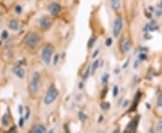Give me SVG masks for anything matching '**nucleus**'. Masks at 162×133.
Wrapping results in <instances>:
<instances>
[{"label": "nucleus", "mask_w": 162, "mask_h": 133, "mask_svg": "<svg viewBox=\"0 0 162 133\" xmlns=\"http://www.w3.org/2000/svg\"><path fill=\"white\" fill-rule=\"evenodd\" d=\"M40 87H41V76L39 72H34L32 74L30 84H29V89L32 94L36 95L40 92Z\"/></svg>", "instance_id": "1"}, {"label": "nucleus", "mask_w": 162, "mask_h": 133, "mask_svg": "<svg viewBox=\"0 0 162 133\" xmlns=\"http://www.w3.org/2000/svg\"><path fill=\"white\" fill-rule=\"evenodd\" d=\"M59 96V91L58 89L54 86H51L47 92H46V94L44 96V104L46 105H50L55 100L58 98Z\"/></svg>", "instance_id": "2"}, {"label": "nucleus", "mask_w": 162, "mask_h": 133, "mask_svg": "<svg viewBox=\"0 0 162 133\" xmlns=\"http://www.w3.org/2000/svg\"><path fill=\"white\" fill-rule=\"evenodd\" d=\"M53 55V47L51 44H46L43 46L41 51V58L43 61L46 64H50Z\"/></svg>", "instance_id": "3"}, {"label": "nucleus", "mask_w": 162, "mask_h": 133, "mask_svg": "<svg viewBox=\"0 0 162 133\" xmlns=\"http://www.w3.org/2000/svg\"><path fill=\"white\" fill-rule=\"evenodd\" d=\"M40 42V36L36 32H29L25 38V44L30 48H35Z\"/></svg>", "instance_id": "4"}, {"label": "nucleus", "mask_w": 162, "mask_h": 133, "mask_svg": "<svg viewBox=\"0 0 162 133\" xmlns=\"http://www.w3.org/2000/svg\"><path fill=\"white\" fill-rule=\"evenodd\" d=\"M122 25H123V20L122 16H117L114 21V25H113V35L114 37L117 38L120 33L122 29Z\"/></svg>", "instance_id": "5"}, {"label": "nucleus", "mask_w": 162, "mask_h": 133, "mask_svg": "<svg viewBox=\"0 0 162 133\" xmlns=\"http://www.w3.org/2000/svg\"><path fill=\"white\" fill-rule=\"evenodd\" d=\"M48 10L50 12V14L53 16H56L59 15V13L60 12V6L59 3L56 2H52L49 5L48 7Z\"/></svg>", "instance_id": "6"}, {"label": "nucleus", "mask_w": 162, "mask_h": 133, "mask_svg": "<svg viewBox=\"0 0 162 133\" xmlns=\"http://www.w3.org/2000/svg\"><path fill=\"white\" fill-rule=\"evenodd\" d=\"M39 25L43 29H48L51 25V20L48 16H43L39 19Z\"/></svg>", "instance_id": "7"}, {"label": "nucleus", "mask_w": 162, "mask_h": 133, "mask_svg": "<svg viewBox=\"0 0 162 133\" xmlns=\"http://www.w3.org/2000/svg\"><path fill=\"white\" fill-rule=\"evenodd\" d=\"M121 50L123 53H127L130 50H131V42H130V41L127 38L123 39V41L122 42Z\"/></svg>", "instance_id": "8"}, {"label": "nucleus", "mask_w": 162, "mask_h": 133, "mask_svg": "<svg viewBox=\"0 0 162 133\" xmlns=\"http://www.w3.org/2000/svg\"><path fill=\"white\" fill-rule=\"evenodd\" d=\"M13 72L19 78H23L25 77V70L23 68H21V66H15V68H14Z\"/></svg>", "instance_id": "9"}, {"label": "nucleus", "mask_w": 162, "mask_h": 133, "mask_svg": "<svg viewBox=\"0 0 162 133\" xmlns=\"http://www.w3.org/2000/svg\"><path fill=\"white\" fill-rule=\"evenodd\" d=\"M32 131L36 132V133H44V132L47 131V129L43 125L38 124V125H36V126L34 127V129H32Z\"/></svg>", "instance_id": "10"}, {"label": "nucleus", "mask_w": 162, "mask_h": 133, "mask_svg": "<svg viewBox=\"0 0 162 133\" xmlns=\"http://www.w3.org/2000/svg\"><path fill=\"white\" fill-rule=\"evenodd\" d=\"M111 6L114 11H118L121 8V1L120 0H111Z\"/></svg>", "instance_id": "11"}, {"label": "nucleus", "mask_w": 162, "mask_h": 133, "mask_svg": "<svg viewBox=\"0 0 162 133\" xmlns=\"http://www.w3.org/2000/svg\"><path fill=\"white\" fill-rule=\"evenodd\" d=\"M8 26H9V28L11 29V30H13V31H16V30H18V28H19V23L16 21V20H11L10 22H9V23H8Z\"/></svg>", "instance_id": "12"}, {"label": "nucleus", "mask_w": 162, "mask_h": 133, "mask_svg": "<svg viewBox=\"0 0 162 133\" xmlns=\"http://www.w3.org/2000/svg\"><path fill=\"white\" fill-rule=\"evenodd\" d=\"M155 15L157 17H159L162 15V4H159L158 6H157L155 10Z\"/></svg>", "instance_id": "13"}, {"label": "nucleus", "mask_w": 162, "mask_h": 133, "mask_svg": "<svg viewBox=\"0 0 162 133\" xmlns=\"http://www.w3.org/2000/svg\"><path fill=\"white\" fill-rule=\"evenodd\" d=\"M158 28V24L156 23V22L152 21V22H150V23H149V29H150V31H153L157 30Z\"/></svg>", "instance_id": "14"}, {"label": "nucleus", "mask_w": 162, "mask_h": 133, "mask_svg": "<svg viewBox=\"0 0 162 133\" xmlns=\"http://www.w3.org/2000/svg\"><path fill=\"white\" fill-rule=\"evenodd\" d=\"M98 66H99V59H96V60L93 63V65H92V73H94V72L97 69V68H98Z\"/></svg>", "instance_id": "15"}, {"label": "nucleus", "mask_w": 162, "mask_h": 133, "mask_svg": "<svg viewBox=\"0 0 162 133\" xmlns=\"http://www.w3.org/2000/svg\"><path fill=\"white\" fill-rule=\"evenodd\" d=\"M157 106L158 107H162V94L158 95V99H157Z\"/></svg>", "instance_id": "16"}, {"label": "nucleus", "mask_w": 162, "mask_h": 133, "mask_svg": "<svg viewBox=\"0 0 162 133\" xmlns=\"http://www.w3.org/2000/svg\"><path fill=\"white\" fill-rule=\"evenodd\" d=\"M157 129L158 131L162 132V121H159L158 123H157Z\"/></svg>", "instance_id": "17"}, {"label": "nucleus", "mask_w": 162, "mask_h": 133, "mask_svg": "<svg viewBox=\"0 0 162 133\" xmlns=\"http://www.w3.org/2000/svg\"><path fill=\"white\" fill-rule=\"evenodd\" d=\"M118 86H114V90H113V94H114V96H116L117 95V94H118Z\"/></svg>", "instance_id": "18"}, {"label": "nucleus", "mask_w": 162, "mask_h": 133, "mask_svg": "<svg viewBox=\"0 0 162 133\" xmlns=\"http://www.w3.org/2000/svg\"><path fill=\"white\" fill-rule=\"evenodd\" d=\"M111 43H112V40H111L110 38H108V39L106 41V46H110Z\"/></svg>", "instance_id": "19"}, {"label": "nucleus", "mask_w": 162, "mask_h": 133, "mask_svg": "<svg viewBox=\"0 0 162 133\" xmlns=\"http://www.w3.org/2000/svg\"><path fill=\"white\" fill-rule=\"evenodd\" d=\"M6 121V124H8V119H7V116H5L4 119H3V124L5 123Z\"/></svg>", "instance_id": "20"}, {"label": "nucleus", "mask_w": 162, "mask_h": 133, "mask_svg": "<svg viewBox=\"0 0 162 133\" xmlns=\"http://www.w3.org/2000/svg\"><path fill=\"white\" fill-rule=\"evenodd\" d=\"M16 9H17V10H16V12H17V13H21V12H22V10H21V7H16Z\"/></svg>", "instance_id": "21"}, {"label": "nucleus", "mask_w": 162, "mask_h": 133, "mask_svg": "<svg viewBox=\"0 0 162 133\" xmlns=\"http://www.w3.org/2000/svg\"><path fill=\"white\" fill-rule=\"evenodd\" d=\"M1 23H2V19L0 18V26H1Z\"/></svg>", "instance_id": "22"}]
</instances>
